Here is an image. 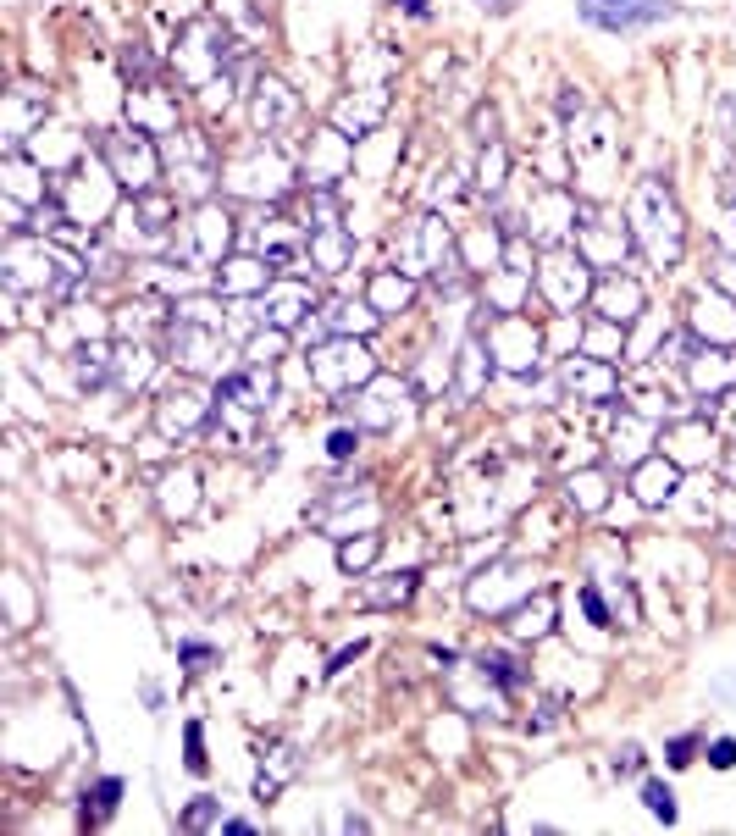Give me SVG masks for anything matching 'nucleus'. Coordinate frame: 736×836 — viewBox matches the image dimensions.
Segmentation results:
<instances>
[{
	"label": "nucleus",
	"mask_w": 736,
	"mask_h": 836,
	"mask_svg": "<svg viewBox=\"0 0 736 836\" xmlns=\"http://www.w3.org/2000/svg\"><path fill=\"white\" fill-rule=\"evenodd\" d=\"M687 753H692V737H681V742H670V765H692V759H687Z\"/></svg>",
	"instance_id": "39448f33"
},
{
	"label": "nucleus",
	"mask_w": 736,
	"mask_h": 836,
	"mask_svg": "<svg viewBox=\"0 0 736 836\" xmlns=\"http://www.w3.org/2000/svg\"><path fill=\"white\" fill-rule=\"evenodd\" d=\"M642 803H648V814L653 820H676V798H670V787H659V781H648V787H642Z\"/></svg>",
	"instance_id": "f03ea898"
},
{
	"label": "nucleus",
	"mask_w": 736,
	"mask_h": 836,
	"mask_svg": "<svg viewBox=\"0 0 736 836\" xmlns=\"http://www.w3.org/2000/svg\"><path fill=\"white\" fill-rule=\"evenodd\" d=\"M189 770H205V748H200V731L189 726Z\"/></svg>",
	"instance_id": "20e7f679"
},
{
	"label": "nucleus",
	"mask_w": 736,
	"mask_h": 836,
	"mask_svg": "<svg viewBox=\"0 0 736 836\" xmlns=\"http://www.w3.org/2000/svg\"><path fill=\"white\" fill-rule=\"evenodd\" d=\"M582 17L604 34H637L648 23L676 17V0H582Z\"/></svg>",
	"instance_id": "f257e3e1"
},
{
	"label": "nucleus",
	"mask_w": 736,
	"mask_h": 836,
	"mask_svg": "<svg viewBox=\"0 0 736 836\" xmlns=\"http://www.w3.org/2000/svg\"><path fill=\"white\" fill-rule=\"evenodd\" d=\"M709 765H714V770H731V765H736V742H731V737H720V742L709 748Z\"/></svg>",
	"instance_id": "7ed1b4c3"
}]
</instances>
